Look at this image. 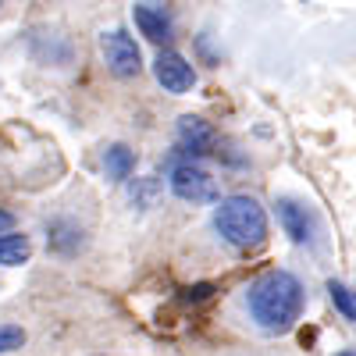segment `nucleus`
Returning a JSON list of instances; mask_svg holds the SVG:
<instances>
[{
	"mask_svg": "<svg viewBox=\"0 0 356 356\" xmlns=\"http://www.w3.org/2000/svg\"><path fill=\"white\" fill-rule=\"evenodd\" d=\"M214 228L228 246L257 250L267 239V214L253 196H228V200H218Z\"/></svg>",
	"mask_w": 356,
	"mask_h": 356,
	"instance_id": "nucleus-2",
	"label": "nucleus"
},
{
	"mask_svg": "<svg viewBox=\"0 0 356 356\" xmlns=\"http://www.w3.org/2000/svg\"><path fill=\"white\" fill-rule=\"evenodd\" d=\"M100 54H104V65L114 79H136L143 72V54H139L136 40L125 33V29L104 33L100 36Z\"/></svg>",
	"mask_w": 356,
	"mask_h": 356,
	"instance_id": "nucleus-3",
	"label": "nucleus"
},
{
	"mask_svg": "<svg viewBox=\"0 0 356 356\" xmlns=\"http://www.w3.org/2000/svg\"><path fill=\"white\" fill-rule=\"evenodd\" d=\"M211 292H214V285H193V289H186V303H203V300H211Z\"/></svg>",
	"mask_w": 356,
	"mask_h": 356,
	"instance_id": "nucleus-13",
	"label": "nucleus"
},
{
	"mask_svg": "<svg viewBox=\"0 0 356 356\" xmlns=\"http://www.w3.org/2000/svg\"><path fill=\"white\" fill-rule=\"evenodd\" d=\"M275 214H278L282 232L289 235L296 246H307V243L317 239V218H314V211H310L307 203L292 200V196H282V200L275 203Z\"/></svg>",
	"mask_w": 356,
	"mask_h": 356,
	"instance_id": "nucleus-5",
	"label": "nucleus"
},
{
	"mask_svg": "<svg viewBox=\"0 0 356 356\" xmlns=\"http://www.w3.org/2000/svg\"><path fill=\"white\" fill-rule=\"evenodd\" d=\"M104 171H107V178L111 182H125V178L136 171V154L129 150V146H111V150L104 154Z\"/></svg>",
	"mask_w": 356,
	"mask_h": 356,
	"instance_id": "nucleus-10",
	"label": "nucleus"
},
{
	"mask_svg": "<svg viewBox=\"0 0 356 356\" xmlns=\"http://www.w3.org/2000/svg\"><path fill=\"white\" fill-rule=\"evenodd\" d=\"M168 182H171V193L186 203H218L221 200L218 182L196 164H175Z\"/></svg>",
	"mask_w": 356,
	"mask_h": 356,
	"instance_id": "nucleus-4",
	"label": "nucleus"
},
{
	"mask_svg": "<svg viewBox=\"0 0 356 356\" xmlns=\"http://www.w3.org/2000/svg\"><path fill=\"white\" fill-rule=\"evenodd\" d=\"M25 346V332L18 324H0V353H15Z\"/></svg>",
	"mask_w": 356,
	"mask_h": 356,
	"instance_id": "nucleus-12",
	"label": "nucleus"
},
{
	"mask_svg": "<svg viewBox=\"0 0 356 356\" xmlns=\"http://www.w3.org/2000/svg\"><path fill=\"white\" fill-rule=\"evenodd\" d=\"M29 257H33L29 235H18V232L0 235V267H22Z\"/></svg>",
	"mask_w": 356,
	"mask_h": 356,
	"instance_id": "nucleus-9",
	"label": "nucleus"
},
{
	"mask_svg": "<svg viewBox=\"0 0 356 356\" xmlns=\"http://www.w3.org/2000/svg\"><path fill=\"white\" fill-rule=\"evenodd\" d=\"M335 356H356V349H342V353H335Z\"/></svg>",
	"mask_w": 356,
	"mask_h": 356,
	"instance_id": "nucleus-15",
	"label": "nucleus"
},
{
	"mask_svg": "<svg viewBox=\"0 0 356 356\" xmlns=\"http://www.w3.org/2000/svg\"><path fill=\"white\" fill-rule=\"evenodd\" d=\"M303 303H307L303 282L296 275H289V271H267L246 292L250 317L257 321V328L271 332V335L292 332L300 314H303Z\"/></svg>",
	"mask_w": 356,
	"mask_h": 356,
	"instance_id": "nucleus-1",
	"label": "nucleus"
},
{
	"mask_svg": "<svg viewBox=\"0 0 356 356\" xmlns=\"http://www.w3.org/2000/svg\"><path fill=\"white\" fill-rule=\"evenodd\" d=\"M154 79L168 89V93H175V97L189 93V89L196 86L193 65H189L178 50H161V54L154 57Z\"/></svg>",
	"mask_w": 356,
	"mask_h": 356,
	"instance_id": "nucleus-6",
	"label": "nucleus"
},
{
	"mask_svg": "<svg viewBox=\"0 0 356 356\" xmlns=\"http://www.w3.org/2000/svg\"><path fill=\"white\" fill-rule=\"evenodd\" d=\"M15 228V214H8V211H0V235H8Z\"/></svg>",
	"mask_w": 356,
	"mask_h": 356,
	"instance_id": "nucleus-14",
	"label": "nucleus"
},
{
	"mask_svg": "<svg viewBox=\"0 0 356 356\" xmlns=\"http://www.w3.org/2000/svg\"><path fill=\"white\" fill-rule=\"evenodd\" d=\"M178 143L189 154H211L218 143V132L211 122H203L196 114H186V118H178Z\"/></svg>",
	"mask_w": 356,
	"mask_h": 356,
	"instance_id": "nucleus-8",
	"label": "nucleus"
},
{
	"mask_svg": "<svg viewBox=\"0 0 356 356\" xmlns=\"http://www.w3.org/2000/svg\"><path fill=\"white\" fill-rule=\"evenodd\" d=\"M132 22L136 29L150 40V43H171L175 36V25H171V15L164 8H154V4H136L132 8Z\"/></svg>",
	"mask_w": 356,
	"mask_h": 356,
	"instance_id": "nucleus-7",
	"label": "nucleus"
},
{
	"mask_svg": "<svg viewBox=\"0 0 356 356\" xmlns=\"http://www.w3.org/2000/svg\"><path fill=\"white\" fill-rule=\"evenodd\" d=\"M328 296H332V303H335V310L346 317V321H353L356 324V292L349 289V285H342V282H328Z\"/></svg>",
	"mask_w": 356,
	"mask_h": 356,
	"instance_id": "nucleus-11",
	"label": "nucleus"
}]
</instances>
